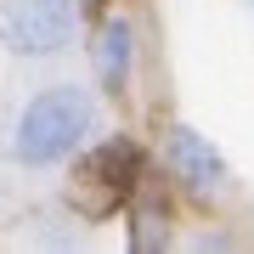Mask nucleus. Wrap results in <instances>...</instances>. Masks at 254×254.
<instances>
[{
    "label": "nucleus",
    "instance_id": "39448f33",
    "mask_svg": "<svg viewBox=\"0 0 254 254\" xmlns=\"http://www.w3.org/2000/svg\"><path fill=\"white\" fill-rule=\"evenodd\" d=\"M130 68H136V28H130L125 17H108L102 34H96V79H102V91L125 96Z\"/></svg>",
    "mask_w": 254,
    "mask_h": 254
},
{
    "label": "nucleus",
    "instance_id": "7ed1b4c3",
    "mask_svg": "<svg viewBox=\"0 0 254 254\" xmlns=\"http://www.w3.org/2000/svg\"><path fill=\"white\" fill-rule=\"evenodd\" d=\"M136 175H141V153H136V141H125V136L96 141L91 153H79V187L102 192L96 209H113L130 187H136Z\"/></svg>",
    "mask_w": 254,
    "mask_h": 254
},
{
    "label": "nucleus",
    "instance_id": "20e7f679",
    "mask_svg": "<svg viewBox=\"0 0 254 254\" xmlns=\"http://www.w3.org/2000/svg\"><path fill=\"white\" fill-rule=\"evenodd\" d=\"M170 170H175V181H187L192 192H209V187L226 181V164H220V153L198 136V130H187V125L170 130Z\"/></svg>",
    "mask_w": 254,
    "mask_h": 254
},
{
    "label": "nucleus",
    "instance_id": "f257e3e1",
    "mask_svg": "<svg viewBox=\"0 0 254 254\" xmlns=\"http://www.w3.org/2000/svg\"><path fill=\"white\" fill-rule=\"evenodd\" d=\"M96 130V102L79 85H51V91L28 96L11 130V158L17 164H57L68 153H79L85 136Z\"/></svg>",
    "mask_w": 254,
    "mask_h": 254
},
{
    "label": "nucleus",
    "instance_id": "f03ea898",
    "mask_svg": "<svg viewBox=\"0 0 254 254\" xmlns=\"http://www.w3.org/2000/svg\"><path fill=\"white\" fill-rule=\"evenodd\" d=\"M79 0H0V46L17 57H57L68 51Z\"/></svg>",
    "mask_w": 254,
    "mask_h": 254
},
{
    "label": "nucleus",
    "instance_id": "423d86ee",
    "mask_svg": "<svg viewBox=\"0 0 254 254\" xmlns=\"http://www.w3.org/2000/svg\"><path fill=\"white\" fill-rule=\"evenodd\" d=\"M136 249H164V209H141L136 215Z\"/></svg>",
    "mask_w": 254,
    "mask_h": 254
}]
</instances>
